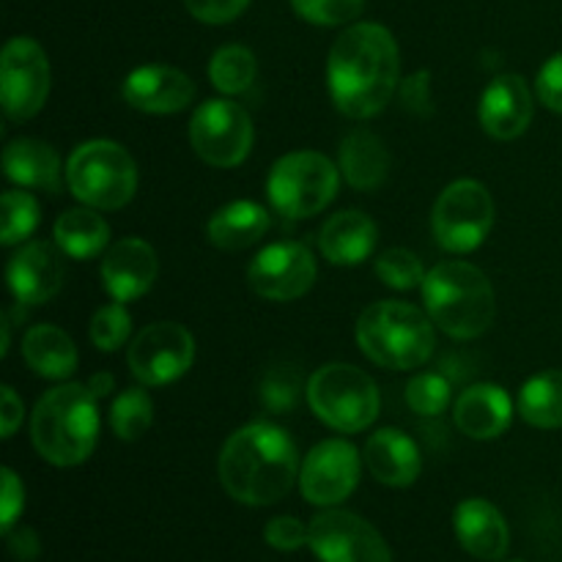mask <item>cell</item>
<instances>
[{"instance_id": "1", "label": "cell", "mask_w": 562, "mask_h": 562, "mask_svg": "<svg viewBox=\"0 0 562 562\" xmlns=\"http://www.w3.org/2000/svg\"><path fill=\"white\" fill-rule=\"evenodd\" d=\"M333 102L355 121L373 119L398 91V44L379 22H357L335 38L327 58Z\"/></svg>"}, {"instance_id": "2", "label": "cell", "mask_w": 562, "mask_h": 562, "mask_svg": "<svg viewBox=\"0 0 562 562\" xmlns=\"http://www.w3.org/2000/svg\"><path fill=\"white\" fill-rule=\"evenodd\" d=\"M220 483L241 505L263 508L291 492L300 472V456L283 428L250 423L228 437L217 461Z\"/></svg>"}, {"instance_id": "3", "label": "cell", "mask_w": 562, "mask_h": 562, "mask_svg": "<svg viewBox=\"0 0 562 562\" xmlns=\"http://www.w3.org/2000/svg\"><path fill=\"white\" fill-rule=\"evenodd\" d=\"M91 387L58 384L38 398L31 417L36 453L53 467H77L93 453L99 439V406Z\"/></svg>"}, {"instance_id": "4", "label": "cell", "mask_w": 562, "mask_h": 562, "mask_svg": "<svg viewBox=\"0 0 562 562\" xmlns=\"http://www.w3.org/2000/svg\"><path fill=\"white\" fill-rule=\"evenodd\" d=\"M428 316L456 340L481 338L494 324L497 300L486 274L467 261H442L423 280Z\"/></svg>"}, {"instance_id": "5", "label": "cell", "mask_w": 562, "mask_h": 562, "mask_svg": "<svg viewBox=\"0 0 562 562\" xmlns=\"http://www.w3.org/2000/svg\"><path fill=\"white\" fill-rule=\"evenodd\" d=\"M357 344L362 355L390 371H412L431 360L434 322L409 302L384 300L366 307L357 318Z\"/></svg>"}, {"instance_id": "6", "label": "cell", "mask_w": 562, "mask_h": 562, "mask_svg": "<svg viewBox=\"0 0 562 562\" xmlns=\"http://www.w3.org/2000/svg\"><path fill=\"white\" fill-rule=\"evenodd\" d=\"M66 184L86 206L115 212L135 198L137 165L121 143L88 140L71 151L66 162Z\"/></svg>"}, {"instance_id": "7", "label": "cell", "mask_w": 562, "mask_h": 562, "mask_svg": "<svg viewBox=\"0 0 562 562\" xmlns=\"http://www.w3.org/2000/svg\"><path fill=\"white\" fill-rule=\"evenodd\" d=\"M307 404L324 426L340 434L366 431L379 417V387L362 368L322 366L307 382Z\"/></svg>"}, {"instance_id": "8", "label": "cell", "mask_w": 562, "mask_h": 562, "mask_svg": "<svg viewBox=\"0 0 562 562\" xmlns=\"http://www.w3.org/2000/svg\"><path fill=\"white\" fill-rule=\"evenodd\" d=\"M340 170L318 151H291L272 165L267 179L269 203L289 220L324 212L338 195Z\"/></svg>"}, {"instance_id": "9", "label": "cell", "mask_w": 562, "mask_h": 562, "mask_svg": "<svg viewBox=\"0 0 562 562\" xmlns=\"http://www.w3.org/2000/svg\"><path fill=\"white\" fill-rule=\"evenodd\" d=\"M492 225L494 201L486 187L475 179L453 181L434 203V239L442 250L456 252V256L477 250L492 234Z\"/></svg>"}, {"instance_id": "10", "label": "cell", "mask_w": 562, "mask_h": 562, "mask_svg": "<svg viewBox=\"0 0 562 562\" xmlns=\"http://www.w3.org/2000/svg\"><path fill=\"white\" fill-rule=\"evenodd\" d=\"M190 143L212 168H236L252 148V121L231 99H209L192 113Z\"/></svg>"}, {"instance_id": "11", "label": "cell", "mask_w": 562, "mask_h": 562, "mask_svg": "<svg viewBox=\"0 0 562 562\" xmlns=\"http://www.w3.org/2000/svg\"><path fill=\"white\" fill-rule=\"evenodd\" d=\"M195 362V340L176 322L143 327L126 349V366L143 387H165L184 376Z\"/></svg>"}, {"instance_id": "12", "label": "cell", "mask_w": 562, "mask_h": 562, "mask_svg": "<svg viewBox=\"0 0 562 562\" xmlns=\"http://www.w3.org/2000/svg\"><path fill=\"white\" fill-rule=\"evenodd\" d=\"M47 93L49 60L42 44L27 36L11 38L0 58V104L5 119H33L47 102Z\"/></svg>"}, {"instance_id": "13", "label": "cell", "mask_w": 562, "mask_h": 562, "mask_svg": "<svg viewBox=\"0 0 562 562\" xmlns=\"http://www.w3.org/2000/svg\"><path fill=\"white\" fill-rule=\"evenodd\" d=\"M322 562H393L387 541L351 510H324L311 521V541Z\"/></svg>"}, {"instance_id": "14", "label": "cell", "mask_w": 562, "mask_h": 562, "mask_svg": "<svg viewBox=\"0 0 562 562\" xmlns=\"http://www.w3.org/2000/svg\"><path fill=\"white\" fill-rule=\"evenodd\" d=\"M247 280L269 302L300 300L316 283V258L302 241H274L252 258Z\"/></svg>"}, {"instance_id": "15", "label": "cell", "mask_w": 562, "mask_h": 562, "mask_svg": "<svg viewBox=\"0 0 562 562\" xmlns=\"http://www.w3.org/2000/svg\"><path fill=\"white\" fill-rule=\"evenodd\" d=\"M360 453L346 439H324L307 453L300 470L302 497L318 508L344 503L360 483Z\"/></svg>"}, {"instance_id": "16", "label": "cell", "mask_w": 562, "mask_h": 562, "mask_svg": "<svg viewBox=\"0 0 562 562\" xmlns=\"http://www.w3.org/2000/svg\"><path fill=\"white\" fill-rule=\"evenodd\" d=\"M64 250L49 241H27L9 261V289L22 305H44L64 289Z\"/></svg>"}, {"instance_id": "17", "label": "cell", "mask_w": 562, "mask_h": 562, "mask_svg": "<svg viewBox=\"0 0 562 562\" xmlns=\"http://www.w3.org/2000/svg\"><path fill=\"white\" fill-rule=\"evenodd\" d=\"M124 99L130 108L148 115L181 113L195 99V82L173 66H140L126 75Z\"/></svg>"}, {"instance_id": "18", "label": "cell", "mask_w": 562, "mask_h": 562, "mask_svg": "<svg viewBox=\"0 0 562 562\" xmlns=\"http://www.w3.org/2000/svg\"><path fill=\"white\" fill-rule=\"evenodd\" d=\"M159 274L157 252L148 241L130 236L104 250L102 285L115 302H132L146 294Z\"/></svg>"}, {"instance_id": "19", "label": "cell", "mask_w": 562, "mask_h": 562, "mask_svg": "<svg viewBox=\"0 0 562 562\" xmlns=\"http://www.w3.org/2000/svg\"><path fill=\"white\" fill-rule=\"evenodd\" d=\"M477 119L494 140H514V137L525 135L532 121V93L525 77H494L486 91L481 93Z\"/></svg>"}, {"instance_id": "20", "label": "cell", "mask_w": 562, "mask_h": 562, "mask_svg": "<svg viewBox=\"0 0 562 562\" xmlns=\"http://www.w3.org/2000/svg\"><path fill=\"white\" fill-rule=\"evenodd\" d=\"M453 530L461 549L477 560L499 562L510 549L508 521L488 499H464L453 514Z\"/></svg>"}, {"instance_id": "21", "label": "cell", "mask_w": 562, "mask_h": 562, "mask_svg": "<svg viewBox=\"0 0 562 562\" xmlns=\"http://www.w3.org/2000/svg\"><path fill=\"white\" fill-rule=\"evenodd\" d=\"M453 420L464 437L497 439L510 428L514 404L497 384H472L456 401Z\"/></svg>"}, {"instance_id": "22", "label": "cell", "mask_w": 562, "mask_h": 562, "mask_svg": "<svg viewBox=\"0 0 562 562\" xmlns=\"http://www.w3.org/2000/svg\"><path fill=\"white\" fill-rule=\"evenodd\" d=\"M366 467L379 483L390 488H406L420 475V450L415 439L395 428H382L366 445Z\"/></svg>"}, {"instance_id": "23", "label": "cell", "mask_w": 562, "mask_h": 562, "mask_svg": "<svg viewBox=\"0 0 562 562\" xmlns=\"http://www.w3.org/2000/svg\"><path fill=\"white\" fill-rule=\"evenodd\" d=\"M324 258L335 267H357L376 247V223L362 212H338L318 234Z\"/></svg>"}, {"instance_id": "24", "label": "cell", "mask_w": 562, "mask_h": 562, "mask_svg": "<svg viewBox=\"0 0 562 562\" xmlns=\"http://www.w3.org/2000/svg\"><path fill=\"white\" fill-rule=\"evenodd\" d=\"M3 170L14 184L27 190H60V157L49 143L16 137L3 148Z\"/></svg>"}, {"instance_id": "25", "label": "cell", "mask_w": 562, "mask_h": 562, "mask_svg": "<svg viewBox=\"0 0 562 562\" xmlns=\"http://www.w3.org/2000/svg\"><path fill=\"white\" fill-rule=\"evenodd\" d=\"M340 173L357 192H373L390 173V151L371 130H351L340 143Z\"/></svg>"}, {"instance_id": "26", "label": "cell", "mask_w": 562, "mask_h": 562, "mask_svg": "<svg viewBox=\"0 0 562 562\" xmlns=\"http://www.w3.org/2000/svg\"><path fill=\"white\" fill-rule=\"evenodd\" d=\"M22 360L36 376L66 379L77 371V346L55 324H36L22 338Z\"/></svg>"}, {"instance_id": "27", "label": "cell", "mask_w": 562, "mask_h": 562, "mask_svg": "<svg viewBox=\"0 0 562 562\" xmlns=\"http://www.w3.org/2000/svg\"><path fill=\"white\" fill-rule=\"evenodd\" d=\"M269 231V214L256 201H234L209 220V241L223 252H239L256 245Z\"/></svg>"}, {"instance_id": "28", "label": "cell", "mask_w": 562, "mask_h": 562, "mask_svg": "<svg viewBox=\"0 0 562 562\" xmlns=\"http://www.w3.org/2000/svg\"><path fill=\"white\" fill-rule=\"evenodd\" d=\"M99 209H69L55 220V245L77 261L99 256L110 245V225L104 223Z\"/></svg>"}, {"instance_id": "29", "label": "cell", "mask_w": 562, "mask_h": 562, "mask_svg": "<svg viewBox=\"0 0 562 562\" xmlns=\"http://www.w3.org/2000/svg\"><path fill=\"white\" fill-rule=\"evenodd\" d=\"M519 415L527 426L562 428V371H543L532 376L519 393Z\"/></svg>"}, {"instance_id": "30", "label": "cell", "mask_w": 562, "mask_h": 562, "mask_svg": "<svg viewBox=\"0 0 562 562\" xmlns=\"http://www.w3.org/2000/svg\"><path fill=\"white\" fill-rule=\"evenodd\" d=\"M256 55L247 47H241V44L220 47L212 55V64H209V80H212V86L220 93H228V97L247 91L252 86V80H256Z\"/></svg>"}, {"instance_id": "31", "label": "cell", "mask_w": 562, "mask_h": 562, "mask_svg": "<svg viewBox=\"0 0 562 562\" xmlns=\"http://www.w3.org/2000/svg\"><path fill=\"white\" fill-rule=\"evenodd\" d=\"M154 423V401L143 387H130L113 401L110 409V426L115 437L124 442H135L151 428Z\"/></svg>"}, {"instance_id": "32", "label": "cell", "mask_w": 562, "mask_h": 562, "mask_svg": "<svg viewBox=\"0 0 562 562\" xmlns=\"http://www.w3.org/2000/svg\"><path fill=\"white\" fill-rule=\"evenodd\" d=\"M38 225V203L31 192L9 190L3 195V231L0 241L3 247L22 245Z\"/></svg>"}, {"instance_id": "33", "label": "cell", "mask_w": 562, "mask_h": 562, "mask_svg": "<svg viewBox=\"0 0 562 562\" xmlns=\"http://www.w3.org/2000/svg\"><path fill=\"white\" fill-rule=\"evenodd\" d=\"M450 387L448 379L442 373H417L409 384H406V404L415 415L420 417H439L450 404Z\"/></svg>"}, {"instance_id": "34", "label": "cell", "mask_w": 562, "mask_h": 562, "mask_svg": "<svg viewBox=\"0 0 562 562\" xmlns=\"http://www.w3.org/2000/svg\"><path fill=\"white\" fill-rule=\"evenodd\" d=\"M376 278L395 291H412L417 285H423L426 272H423V263L415 252L404 250V247H395V250H387L379 256Z\"/></svg>"}, {"instance_id": "35", "label": "cell", "mask_w": 562, "mask_h": 562, "mask_svg": "<svg viewBox=\"0 0 562 562\" xmlns=\"http://www.w3.org/2000/svg\"><path fill=\"white\" fill-rule=\"evenodd\" d=\"M132 333V318L126 313L124 302H113V305H104L102 311H97V316L91 318V344L99 351H115L119 346H124L130 340Z\"/></svg>"}, {"instance_id": "36", "label": "cell", "mask_w": 562, "mask_h": 562, "mask_svg": "<svg viewBox=\"0 0 562 562\" xmlns=\"http://www.w3.org/2000/svg\"><path fill=\"white\" fill-rule=\"evenodd\" d=\"M300 393L302 379L296 368H272L261 382V401L269 412H274V415H283V412L294 409L296 401H300Z\"/></svg>"}, {"instance_id": "37", "label": "cell", "mask_w": 562, "mask_h": 562, "mask_svg": "<svg viewBox=\"0 0 562 562\" xmlns=\"http://www.w3.org/2000/svg\"><path fill=\"white\" fill-rule=\"evenodd\" d=\"M296 14L313 25H346L366 9V0H291Z\"/></svg>"}, {"instance_id": "38", "label": "cell", "mask_w": 562, "mask_h": 562, "mask_svg": "<svg viewBox=\"0 0 562 562\" xmlns=\"http://www.w3.org/2000/svg\"><path fill=\"white\" fill-rule=\"evenodd\" d=\"M263 538L278 552H296L311 541V527L302 525L296 516H274L267 527H263Z\"/></svg>"}, {"instance_id": "39", "label": "cell", "mask_w": 562, "mask_h": 562, "mask_svg": "<svg viewBox=\"0 0 562 562\" xmlns=\"http://www.w3.org/2000/svg\"><path fill=\"white\" fill-rule=\"evenodd\" d=\"M184 5L195 20L206 25H225L234 22L250 5V0H184Z\"/></svg>"}, {"instance_id": "40", "label": "cell", "mask_w": 562, "mask_h": 562, "mask_svg": "<svg viewBox=\"0 0 562 562\" xmlns=\"http://www.w3.org/2000/svg\"><path fill=\"white\" fill-rule=\"evenodd\" d=\"M401 104L415 115H431V71H417L401 82Z\"/></svg>"}, {"instance_id": "41", "label": "cell", "mask_w": 562, "mask_h": 562, "mask_svg": "<svg viewBox=\"0 0 562 562\" xmlns=\"http://www.w3.org/2000/svg\"><path fill=\"white\" fill-rule=\"evenodd\" d=\"M536 88L541 104H547L549 110L562 115V53L552 55V58L543 64V69L538 71Z\"/></svg>"}, {"instance_id": "42", "label": "cell", "mask_w": 562, "mask_h": 562, "mask_svg": "<svg viewBox=\"0 0 562 562\" xmlns=\"http://www.w3.org/2000/svg\"><path fill=\"white\" fill-rule=\"evenodd\" d=\"M3 499H0V527L3 532L14 530V521L20 519L22 508H25V488H22V481L16 477L14 470L5 467L3 472Z\"/></svg>"}, {"instance_id": "43", "label": "cell", "mask_w": 562, "mask_h": 562, "mask_svg": "<svg viewBox=\"0 0 562 562\" xmlns=\"http://www.w3.org/2000/svg\"><path fill=\"white\" fill-rule=\"evenodd\" d=\"M5 541H9V552L20 562L36 560L38 552H42L38 536L31 530V527H16V530H9L5 532Z\"/></svg>"}, {"instance_id": "44", "label": "cell", "mask_w": 562, "mask_h": 562, "mask_svg": "<svg viewBox=\"0 0 562 562\" xmlns=\"http://www.w3.org/2000/svg\"><path fill=\"white\" fill-rule=\"evenodd\" d=\"M3 409H0V417H3V437H14L16 426L22 423V401L20 395L14 393L11 387H3Z\"/></svg>"}, {"instance_id": "45", "label": "cell", "mask_w": 562, "mask_h": 562, "mask_svg": "<svg viewBox=\"0 0 562 562\" xmlns=\"http://www.w3.org/2000/svg\"><path fill=\"white\" fill-rule=\"evenodd\" d=\"M88 387H91V393L97 395V398H104V395L113 390V376H110V373H93Z\"/></svg>"}, {"instance_id": "46", "label": "cell", "mask_w": 562, "mask_h": 562, "mask_svg": "<svg viewBox=\"0 0 562 562\" xmlns=\"http://www.w3.org/2000/svg\"><path fill=\"white\" fill-rule=\"evenodd\" d=\"M9 344H11V324L9 318L3 316V344H0V355H9Z\"/></svg>"}]
</instances>
